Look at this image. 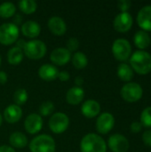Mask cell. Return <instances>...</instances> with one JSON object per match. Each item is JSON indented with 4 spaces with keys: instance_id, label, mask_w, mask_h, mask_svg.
Wrapping results in <instances>:
<instances>
[{
    "instance_id": "6da1fadb",
    "label": "cell",
    "mask_w": 151,
    "mask_h": 152,
    "mask_svg": "<svg viewBox=\"0 0 151 152\" xmlns=\"http://www.w3.org/2000/svg\"><path fill=\"white\" fill-rule=\"evenodd\" d=\"M133 70L140 75H146L151 71V54L146 51H136L130 58Z\"/></svg>"
},
{
    "instance_id": "7a4b0ae2",
    "label": "cell",
    "mask_w": 151,
    "mask_h": 152,
    "mask_svg": "<svg viewBox=\"0 0 151 152\" xmlns=\"http://www.w3.org/2000/svg\"><path fill=\"white\" fill-rule=\"evenodd\" d=\"M80 151L81 152H106L107 143L101 135L89 133L81 139Z\"/></svg>"
},
{
    "instance_id": "3957f363",
    "label": "cell",
    "mask_w": 151,
    "mask_h": 152,
    "mask_svg": "<svg viewBox=\"0 0 151 152\" xmlns=\"http://www.w3.org/2000/svg\"><path fill=\"white\" fill-rule=\"evenodd\" d=\"M30 152H56L54 139L48 134H39L34 137L29 144Z\"/></svg>"
},
{
    "instance_id": "277c9868",
    "label": "cell",
    "mask_w": 151,
    "mask_h": 152,
    "mask_svg": "<svg viewBox=\"0 0 151 152\" xmlns=\"http://www.w3.org/2000/svg\"><path fill=\"white\" fill-rule=\"evenodd\" d=\"M22 51L26 57L30 60L36 61L42 59L46 54L47 46L42 40L32 39L26 42Z\"/></svg>"
},
{
    "instance_id": "5b68a950",
    "label": "cell",
    "mask_w": 151,
    "mask_h": 152,
    "mask_svg": "<svg viewBox=\"0 0 151 152\" xmlns=\"http://www.w3.org/2000/svg\"><path fill=\"white\" fill-rule=\"evenodd\" d=\"M20 36L19 27L12 22L0 25V44L5 46L12 45L17 42Z\"/></svg>"
},
{
    "instance_id": "8992f818",
    "label": "cell",
    "mask_w": 151,
    "mask_h": 152,
    "mask_svg": "<svg viewBox=\"0 0 151 152\" xmlns=\"http://www.w3.org/2000/svg\"><path fill=\"white\" fill-rule=\"evenodd\" d=\"M48 126L51 132L55 134H63L69 126V118L64 112H55L51 116Z\"/></svg>"
},
{
    "instance_id": "52a82bcc",
    "label": "cell",
    "mask_w": 151,
    "mask_h": 152,
    "mask_svg": "<svg viewBox=\"0 0 151 152\" xmlns=\"http://www.w3.org/2000/svg\"><path fill=\"white\" fill-rule=\"evenodd\" d=\"M111 51L114 57L117 61H125L131 55L132 46L128 40L125 38H117L113 42Z\"/></svg>"
},
{
    "instance_id": "ba28073f",
    "label": "cell",
    "mask_w": 151,
    "mask_h": 152,
    "mask_svg": "<svg viewBox=\"0 0 151 152\" xmlns=\"http://www.w3.org/2000/svg\"><path fill=\"white\" fill-rule=\"evenodd\" d=\"M122 98L128 102H136L142 99L143 94L142 87L135 83V82H129L123 86L120 91Z\"/></svg>"
},
{
    "instance_id": "9c48e42d",
    "label": "cell",
    "mask_w": 151,
    "mask_h": 152,
    "mask_svg": "<svg viewBox=\"0 0 151 152\" xmlns=\"http://www.w3.org/2000/svg\"><path fill=\"white\" fill-rule=\"evenodd\" d=\"M115 126V118L109 112L100 114L96 120V130L100 134H109Z\"/></svg>"
},
{
    "instance_id": "30bf717a",
    "label": "cell",
    "mask_w": 151,
    "mask_h": 152,
    "mask_svg": "<svg viewBox=\"0 0 151 152\" xmlns=\"http://www.w3.org/2000/svg\"><path fill=\"white\" fill-rule=\"evenodd\" d=\"M43 118L36 113H31L27 116L24 121V128L26 132L31 135L38 134L43 128Z\"/></svg>"
},
{
    "instance_id": "8fae6325",
    "label": "cell",
    "mask_w": 151,
    "mask_h": 152,
    "mask_svg": "<svg viewBox=\"0 0 151 152\" xmlns=\"http://www.w3.org/2000/svg\"><path fill=\"white\" fill-rule=\"evenodd\" d=\"M133 20L132 15L128 12H125L118 13L115 17L113 21V26L117 31L125 33L131 29L133 26Z\"/></svg>"
},
{
    "instance_id": "7c38bea8",
    "label": "cell",
    "mask_w": 151,
    "mask_h": 152,
    "mask_svg": "<svg viewBox=\"0 0 151 152\" xmlns=\"http://www.w3.org/2000/svg\"><path fill=\"white\" fill-rule=\"evenodd\" d=\"M72 54L66 47H57L51 52L50 61L57 66H64L71 61Z\"/></svg>"
},
{
    "instance_id": "4fadbf2b",
    "label": "cell",
    "mask_w": 151,
    "mask_h": 152,
    "mask_svg": "<svg viewBox=\"0 0 151 152\" xmlns=\"http://www.w3.org/2000/svg\"><path fill=\"white\" fill-rule=\"evenodd\" d=\"M108 146L112 152H127L130 145L127 138L120 134H115L109 136Z\"/></svg>"
},
{
    "instance_id": "5bb4252c",
    "label": "cell",
    "mask_w": 151,
    "mask_h": 152,
    "mask_svg": "<svg viewBox=\"0 0 151 152\" xmlns=\"http://www.w3.org/2000/svg\"><path fill=\"white\" fill-rule=\"evenodd\" d=\"M48 29L54 36L61 37L67 32V24L65 20L59 16H53L47 22Z\"/></svg>"
},
{
    "instance_id": "9a60e30c",
    "label": "cell",
    "mask_w": 151,
    "mask_h": 152,
    "mask_svg": "<svg viewBox=\"0 0 151 152\" xmlns=\"http://www.w3.org/2000/svg\"><path fill=\"white\" fill-rule=\"evenodd\" d=\"M22 115H23V111L21 107L13 103L8 105L4 109L3 113V118L9 124H15L21 119Z\"/></svg>"
},
{
    "instance_id": "2e32d148",
    "label": "cell",
    "mask_w": 151,
    "mask_h": 152,
    "mask_svg": "<svg viewBox=\"0 0 151 152\" xmlns=\"http://www.w3.org/2000/svg\"><path fill=\"white\" fill-rule=\"evenodd\" d=\"M81 113L86 118H93L100 115L101 105L95 100H86L81 106Z\"/></svg>"
},
{
    "instance_id": "e0dca14e",
    "label": "cell",
    "mask_w": 151,
    "mask_h": 152,
    "mask_svg": "<svg viewBox=\"0 0 151 152\" xmlns=\"http://www.w3.org/2000/svg\"><path fill=\"white\" fill-rule=\"evenodd\" d=\"M137 23L144 31H151V5L143 6L138 12Z\"/></svg>"
},
{
    "instance_id": "ac0fdd59",
    "label": "cell",
    "mask_w": 151,
    "mask_h": 152,
    "mask_svg": "<svg viewBox=\"0 0 151 152\" xmlns=\"http://www.w3.org/2000/svg\"><path fill=\"white\" fill-rule=\"evenodd\" d=\"M20 32L26 37L35 39L41 33V26L35 20H27L20 27Z\"/></svg>"
},
{
    "instance_id": "d6986e66",
    "label": "cell",
    "mask_w": 151,
    "mask_h": 152,
    "mask_svg": "<svg viewBox=\"0 0 151 152\" xmlns=\"http://www.w3.org/2000/svg\"><path fill=\"white\" fill-rule=\"evenodd\" d=\"M59 71L60 70L54 65L45 63L38 69V76L42 80L51 82L58 78Z\"/></svg>"
},
{
    "instance_id": "ffe728a7",
    "label": "cell",
    "mask_w": 151,
    "mask_h": 152,
    "mask_svg": "<svg viewBox=\"0 0 151 152\" xmlns=\"http://www.w3.org/2000/svg\"><path fill=\"white\" fill-rule=\"evenodd\" d=\"M66 102L70 105H78L85 98V90L82 87L73 86L66 93Z\"/></svg>"
},
{
    "instance_id": "44dd1931",
    "label": "cell",
    "mask_w": 151,
    "mask_h": 152,
    "mask_svg": "<svg viewBox=\"0 0 151 152\" xmlns=\"http://www.w3.org/2000/svg\"><path fill=\"white\" fill-rule=\"evenodd\" d=\"M9 143L13 149H23L28 144V140L23 133L13 132L9 136Z\"/></svg>"
},
{
    "instance_id": "7402d4cb",
    "label": "cell",
    "mask_w": 151,
    "mask_h": 152,
    "mask_svg": "<svg viewBox=\"0 0 151 152\" xmlns=\"http://www.w3.org/2000/svg\"><path fill=\"white\" fill-rule=\"evenodd\" d=\"M23 57H24L23 51L17 46H13L11 49H9L6 54V59L8 63L12 66L19 65L23 61Z\"/></svg>"
},
{
    "instance_id": "603a6c76",
    "label": "cell",
    "mask_w": 151,
    "mask_h": 152,
    "mask_svg": "<svg viewBox=\"0 0 151 152\" xmlns=\"http://www.w3.org/2000/svg\"><path fill=\"white\" fill-rule=\"evenodd\" d=\"M133 42H134V45L142 51L143 49H146L147 47L150 46L151 38L150 35L148 34V32L144 30H139L134 34Z\"/></svg>"
},
{
    "instance_id": "cb8c5ba5",
    "label": "cell",
    "mask_w": 151,
    "mask_h": 152,
    "mask_svg": "<svg viewBox=\"0 0 151 152\" xmlns=\"http://www.w3.org/2000/svg\"><path fill=\"white\" fill-rule=\"evenodd\" d=\"M71 61L73 66L77 69H83L88 64V58L87 56L80 51H77L71 57Z\"/></svg>"
},
{
    "instance_id": "d4e9b609",
    "label": "cell",
    "mask_w": 151,
    "mask_h": 152,
    "mask_svg": "<svg viewBox=\"0 0 151 152\" xmlns=\"http://www.w3.org/2000/svg\"><path fill=\"white\" fill-rule=\"evenodd\" d=\"M117 76L125 82H129L133 77V70L130 65L126 63H121L117 67Z\"/></svg>"
},
{
    "instance_id": "484cf974",
    "label": "cell",
    "mask_w": 151,
    "mask_h": 152,
    "mask_svg": "<svg viewBox=\"0 0 151 152\" xmlns=\"http://www.w3.org/2000/svg\"><path fill=\"white\" fill-rule=\"evenodd\" d=\"M18 7L24 14H32L37 9V4L34 0H20L18 3Z\"/></svg>"
},
{
    "instance_id": "4316f807",
    "label": "cell",
    "mask_w": 151,
    "mask_h": 152,
    "mask_svg": "<svg viewBox=\"0 0 151 152\" xmlns=\"http://www.w3.org/2000/svg\"><path fill=\"white\" fill-rule=\"evenodd\" d=\"M16 12V6L12 2H4L0 4V17L8 19L12 17Z\"/></svg>"
},
{
    "instance_id": "83f0119b",
    "label": "cell",
    "mask_w": 151,
    "mask_h": 152,
    "mask_svg": "<svg viewBox=\"0 0 151 152\" xmlns=\"http://www.w3.org/2000/svg\"><path fill=\"white\" fill-rule=\"evenodd\" d=\"M12 99H13L14 104L20 107L21 105H24L27 102V101L28 99V94L26 89L19 88L14 92Z\"/></svg>"
},
{
    "instance_id": "f1b7e54d",
    "label": "cell",
    "mask_w": 151,
    "mask_h": 152,
    "mask_svg": "<svg viewBox=\"0 0 151 152\" xmlns=\"http://www.w3.org/2000/svg\"><path fill=\"white\" fill-rule=\"evenodd\" d=\"M54 111V104L52 102H44L39 107V115L43 117L52 116Z\"/></svg>"
},
{
    "instance_id": "f546056e",
    "label": "cell",
    "mask_w": 151,
    "mask_h": 152,
    "mask_svg": "<svg viewBox=\"0 0 151 152\" xmlns=\"http://www.w3.org/2000/svg\"><path fill=\"white\" fill-rule=\"evenodd\" d=\"M141 124L142 126L151 128V106L144 109L141 114Z\"/></svg>"
},
{
    "instance_id": "4dcf8cb0",
    "label": "cell",
    "mask_w": 151,
    "mask_h": 152,
    "mask_svg": "<svg viewBox=\"0 0 151 152\" xmlns=\"http://www.w3.org/2000/svg\"><path fill=\"white\" fill-rule=\"evenodd\" d=\"M79 47V40L77 37H69V40L67 41L66 48L70 52H77V50Z\"/></svg>"
},
{
    "instance_id": "1f68e13d",
    "label": "cell",
    "mask_w": 151,
    "mask_h": 152,
    "mask_svg": "<svg viewBox=\"0 0 151 152\" xmlns=\"http://www.w3.org/2000/svg\"><path fill=\"white\" fill-rule=\"evenodd\" d=\"M131 4H132V2L129 0H119L117 2V7L121 11V12H127L128 9L131 7Z\"/></svg>"
},
{
    "instance_id": "d6a6232c",
    "label": "cell",
    "mask_w": 151,
    "mask_h": 152,
    "mask_svg": "<svg viewBox=\"0 0 151 152\" xmlns=\"http://www.w3.org/2000/svg\"><path fill=\"white\" fill-rule=\"evenodd\" d=\"M142 141H143V142H144V144L146 146L151 148V129H149V130H147V131H145L143 133Z\"/></svg>"
},
{
    "instance_id": "836d02e7",
    "label": "cell",
    "mask_w": 151,
    "mask_h": 152,
    "mask_svg": "<svg viewBox=\"0 0 151 152\" xmlns=\"http://www.w3.org/2000/svg\"><path fill=\"white\" fill-rule=\"evenodd\" d=\"M142 125L141 124V122H138V121H135V122H133L130 126V129H131V132L132 133H134V134H138L142 131Z\"/></svg>"
},
{
    "instance_id": "e575fe53",
    "label": "cell",
    "mask_w": 151,
    "mask_h": 152,
    "mask_svg": "<svg viewBox=\"0 0 151 152\" xmlns=\"http://www.w3.org/2000/svg\"><path fill=\"white\" fill-rule=\"evenodd\" d=\"M70 78V74L68 72V71H59V74H58V79L61 82H67L69 81Z\"/></svg>"
},
{
    "instance_id": "d590c367",
    "label": "cell",
    "mask_w": 151,
    "mask_h": 152,
    "mask_svg": "<svg viewBox=\"0 0 151 152\" xmlns=\"http://www.w3.org/2000/svg\"><path fill=\"white\" fill-rule=\"evenodd\" d=\"M8 81V76L4 71L0 70V85H5Z\"/></svg>"
},
{
    "instance_id": "8d00e7d4",
    "label": "cell",
    "mask_w": 151,
    "mask_h": 152,
    "mask_svg": "<svg viewBox=\"0 0 151 152\" xmlns=\"http://www.w3.org/2000/svg\"><path fill=\"white\" fill-rule=\"evenodd\" d=\"M0 152H16L13 148L8 145H1L0 146Z\"/></svg>"
},
{
    "instance_id": "74e56055",
    "label": "cell",
    "mask_w": 151,
    "mask_h": 152,
    "mask_svg": "<svg viewBox=\"0 0 151 152\" xmlns=\"http://www.w3.org/2000/svg\"><path fill=\"white\" fill-rule=\"evenodd\" d=\"M74 83H75L76 86H77V87H81V86L84 85L85 80H84V78H83L82 77H77L75 78Z\"/></svg>"
},
{
    "instance_id": "f35d334b",
    "label": "cell",
    "mask_w": 151,
    "mask_h": 152,
    "mask_svg": "<svg viewBox=\"0 0 151 152\" xmlns=\"http://www.w3.org/2000/svg\"><path fill=\"white\" fill-rule=\"evenodd\" d=\"M25 44H26V41H24V40H22V39H20V40H17L16 45H15V46H17V47L20 48L21 50H23V47H24Z\"/></svg>"
},
{
    "instance_id": "ab89813d",
    "label": "cell",
    "mask_w": 151,
    "mask_h": 152,
    "mask_svg": "<svg viewBox=\"0 0 151 152\" xmlns=\"http://www.w3.org/2000/svg\"><path fill=\"white\" fill-rule=\"evenodd\" d=\"M2 124H3V116H2V114L0 113V126H2Z\"/></svg>"
},
{
    "instance_id": "60d3db41",
    "label": "cell",
    "mask_w": 151,
    "mask_h": 152,
    "mask_svg": "<svg viewBox=\"0 0 151 152\" xmlns=\"http://www.w3.org/2000/svg\"><path fill=\"white\" fill-rule=\"evenodd\" d=\"M1 63H2V58H1V55H0V67H1Z\"/></svg>"
}]
</instances>
